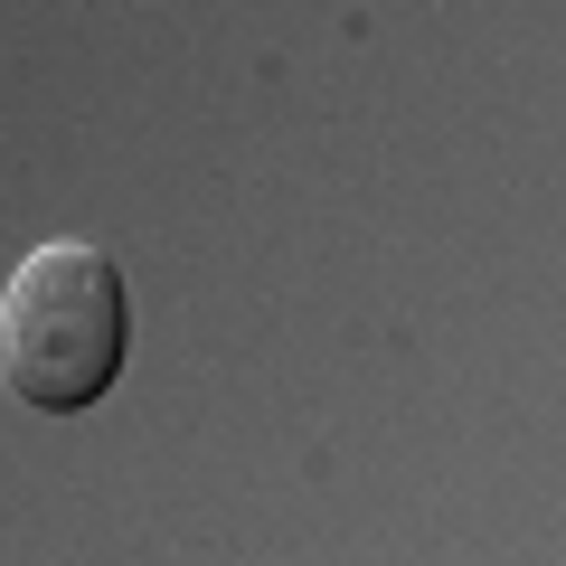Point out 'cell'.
<instances>
[{"instance_id":"1","label":"cell","mask_w":566,"mask_h":566,"mask_svg":"<svg viewBox=\"0 0 566 566\" xmlns=\"http://www.w3.org/2000/svg\"><path fill=\"white\" fill-rule=\"evenodd\" d=\"M123 349H133V303L123 264L85 237H48L0 283V387L39 416H85L114 397Z\"/></svg>"}]
</instances>
